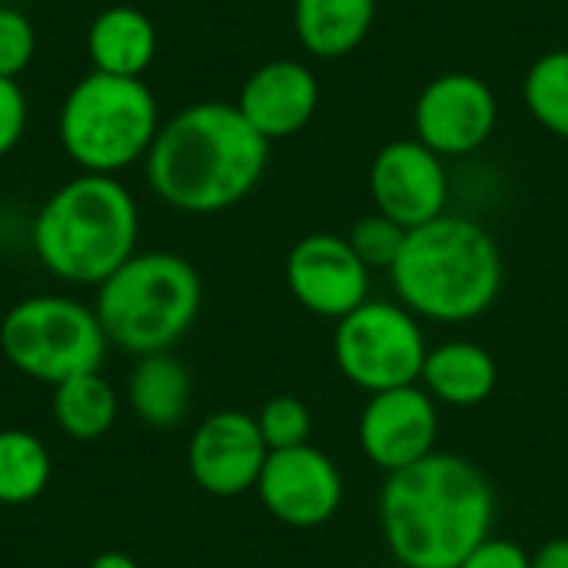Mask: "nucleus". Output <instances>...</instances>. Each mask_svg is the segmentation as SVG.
Listing matches in <instances>:
<instances>
[{"label": "nucleus", "instance_id": "nucleus-21", "mask_svg": "<svg viewBox=\"0 0 568 568\" xmlns=\"http://www.w3.org/2000/svg\"><path fill=\"white\" fill-rule=\"evenodd\" d=\"M53 459L30 429H0V506H27L50 486Z\"/></svg>", "mask_w": 568, "mask_h": 568}, {"label": "nucleus", "instance_id": "nucleus-20", "mask_svg": "<svg viewBox=\"0 0 568 568\" xmlns=\"http://www.w3.org/2000/svg\"><path fill=\"white\" fill-rule=\"evenodd\" d=\"M116 413V389L100 373H83L53 386V423L63 436L77 443L103 439L113 429Z\"/></svg>", "mask_w": 568, "mask_h": 568}, {"label": "nucleus", "instance_id": "nucleus-29", "mask_svg": "<svg viewBox=\"0 0 568 568\" xmlns=\"http://www.w3.org/2000/svg\"><path fill=\"white\" fill-rule=\"evenodd\" d=\"M90 568H140L136 566V559L133 556H126V552H100Z\"/></svg>", "mask_w": 568, "mask_h": 568}, {"label": "nucleus", "instance_id": "nucleus-8", "mask_svg": "<svg viewBox=\"0 0 568 568\" xmlns=\"http://www.w3.org/2000/svg\"><path fill=\"white\" fill-rule=\"evenodd\" d=\"M429 343L399 300H366L333 329V359L346 383L363 393H386L413 386L423 376Z\"/></svg>", "mask_w": 568, "mask_h": 568}, {"label": "nucleus", "instance_id": "nucleus-16", "mask_svg": "<svg viewBox=\"0 0 568 568\" xmlns=\"http://www.w3.org/2000/svg\"><path fill=\"white\" fill-rule=\"evenodd\" d=\"M156 23L130 3L100 10L87 27V57L97 73L143 77L156 60Z\"/></svg>", "mask_w": 568, "mask_h": 568}, {"label": "nucleus", "instance_id": "nucleus-17", "mask_svg": "<svg viewBox=\"0 0 568 568\" xmlns=\"http://www.w3.org/2000/svg\"><path fill=\"white\" fill-rule=\"evenodd\" d=\"M499 366L493 353L469 339H449L429 346L419 386L439 403L453 409H473L496 393Z\"/></svg>", "mask_w": 568, "mask_h": 568}, {"label": "nucleus", "instance_id": "nucleus-24", "mask_svg": "<svg viewBox=\"0 0 568 568\" xmlns=\"http://www.w3.org/2000/svg\"><path fill=\"white\" fill-rule=\"evenodd\" d=\"M256 426L270 446V453L276 449H293V446H306L310 433H313V413L300 396H273L260 406L256 413Z\"/></svg>", "mask_w": 568, "mask_h": 568}, {"label": "nucleus", "instance_id": "nucleus-4", "mask_svg": "<svg viewBox=\"0 0 568 568\" xmlns=\"http://www.w3.org/2000/svg\"><path fill=\"white\" fill-rule=\"evenodd\" d=\"M140 240V206L120 176L77 173L37 210L30 246L40 266L73 286H100L133 253Z\"/></svg>", "mask_w": 568, "mask_h": 568}, {"label": "nucleus", "instance_id": "nucleus-23", "mask_svg": "<svg viewBox=\"0 0 568 568\" xmlns=\"http://www.w3.org/2000/svg\"><path fill=\"white\" fill-rule=\"evenodd\" d=\"M406 226H399L396 220L383 216V213H366L353 223V230L346 233L349 246L356 250V256L369 266V270H393V263L403 253L406 243Z\"/></svg>", "mask_w": 568, "mask_h": 568}, {"label": "nucleus", "instance_id": "nucleus-22", "mask_svg": "<svg viewBox=\"0 0 568 568\" xmlns=\"http://www.w3.org/2000/svg\"><path fill=\"white\" fill-rule=\"evenodd\" d=\"M523 100L542 130H549L559 140H568V47L542 53L526 70Z\"/></svg>", "mask_w": 568, "mask_h": 568}, {"label": "nucleus", "instance_id": "nucleus-27", "mask_svg": "<svg viewBox=\"0 0 568 568\" xmlns=\"http://www.w3.org/2000/svg\"><path fill=\"white\" fill-rule=\"evenodd\" d=\"M459 568H532V556L513 542V539H496L489 536L486 542H479Z\"/></svg>", "mask_w": 568, "mask_h": 568}, {"label": "nucleus", "instance_id": "nucleus-7", "mask_svg": "<svg viewBox=\"0 0 568 568\" xmlns=\"http://www.w3.org/2000/svg\"><path fill=\"white\" fill-rule=\"evenodd\" d=\"M106 333L93 313L73 296H27L0 320L3 359L47 386H60L83 373H100L106 359Z\"/></svg>", "mask_w": 568, "mask_h": 568}, {"label": "nucleus", "instance_id": "nucleus-5", "mask_svg": "<svg viewBox=\"0 0 568 568\" xmlns=\"http://www.w3.org/2000/svg\"><path fill=\"white\" fill-rule=\"evenodd\" d=\"M203 280L196 266L166 250L133 253L97 286L93 313L106 343L133 356L170 353L196 323Z\"/></svg>", "mask_w": 568, "mask_h": 568}, {"label": "nucleus", "instance_id": "nucleus-18", "mask_svg": "<svg viewBox=\"0 0 568 568\" xmlns=\"http://www.w3.org/2000/svg\"><path fill=\"white\" fill-rule=\"evenodd\" d=\"M376 23V0H293V30L310 57L339 60L363 47Z\"/></svg>", "mask_w": 568, "mask_h": 568}, {"label": "nucleus", "instance_id": "nucleus-1", "mask_svg": "<svg viewBox=\"0 0 568 568\" xmlns=\"http://www.w3.org/2000/svg\"><path fill=\"white\" fill-rule=\"evenodd\" d=\"M270 143L243 120L236 103L200 100L163 120L143 173L160 203L210 216L243 203L263 180Z\"/></svg>", "mask_w": 568, "mask_h": 568}, {"label": "nucleus", "instance_id": "nucleus-14", "mask_svg": "<svg viewBox=\"0 0 568 568\" xmlns=\"http://www.w3.org/2000/svg\"><path fill=\"white\" fill-rule=\"evenodd\" d=\"M266 456L270 446L256 426V416L243 409H216L196 426L186 446V469L206 496L236 499L256 489Z\"/></svg>", "mask_w": 568, "mask_h": 568}, {"label": "nucleus", "instance_id": "nucleus-2", "mask_svg": "<svg viewBox=\"0 0 568 568\" xmlns=\"http://www.w3.org/2000/svg\"><path fill=\"white\" fill-rule=\"evenodd\" d=\"M496 496L483 469L456 453L386 476L379 493V529L403 568H459L493 536Z\"/></svg>", "mask_w": 568, "mask_h": 568}, {"label": "nucleus", "instance_id": "nucleus-6", "mask_svg": "<svg viewBox=\"0 0 568 568\" xmlns=\"http://www.w3.org/2000/svg\"><path fill=\"white\" fill-rule=\"evenodd\" d=\"M160 103L143 77H80L57 113V140L80 173L120 176L146 160L160 133Z\"/></svg>", "mask_w": 568, "mask_h": 568}, {"label": "nucleus", "instance_id": "nucleus-10", "mask_svg": "<svg viewBox=\"0 0 568 568\" xmlns=\"http://www.w3.org/2000/svg\"><path fill=\"white\" fill-rule=\"evenodd\" d=\"M343 473L320 446H293L266 456L256 479L263 509L290 529H320L343 506Z\"/></svg>", "mask_w": 568, "mask_h": 568}, {"label": "nucleus", "instance_id": "nucleus-28", "mask_svg": "<svg viewBox=\"0 0 568 568\" xmlns=\"http://www.w3.org/2000/svg\"><path fill=\"white\" fill-rule=\"evenodd\" d=\"M532 568H568V539H549L532 552Z\"/></svg>", "mask_w": 568, "mask_h": 568}, {"label": "nucleus", "instance_id": "nucleus-30", "mask_svg": "<svg viewBox=\"0 0 568 568\" xmlns=\"http://www.w3.org/2000/svg\"><path fill=\"white\" fill-rule=\"evenodd\" d=\"M3 3H7V0H3Z\"/></svg>", "mask_w": 568, "mask_h": 568}, {"label": "nucleus", "instance_id": "nucleus-25", "mask_svg": "<svg viewBox=\"0 0 568 568\" xmlns=\"http://www.w3.org/2000/svg\"><path fill=\"white\" fill-rule=\"evenodd\" d=\"M33 57H37V30L30 17L13 3H0V77L20 80L23 70L33 63Z\"/></svg>", "mask_w": 568, "mask_h": 568}, {"label": "nucleus", "instance_id": "nucleus-12", "mask_svg": "<svg viewBox=\"0 0 568 568\" xmlns=\"http://www.w3.org/2000/svg\"><path fill=\"white\" fill-rule=\"evenodd\" d=\"M369 276L373 270L339 233H310L296 240L286 256V286L293 300L306 313L333 323L369 300Z\"/></svg>", "mask_w": 568, "mask_h": 568}, {"label": "nucleus", "instance_id": "nucleus-26", "mask_svg": "<svg viewBox=\"0 0 568 568\" xmlns=\"http://www.w3.org/2000/svg\"><path fill=\"white\" fill-rule=\"evenodd\" d=\"M27 116H30V106H27V93L20 80L0 77V160L13 153L17 143L23 140Z\"/></svg>", "mask_w": 568, "mask_h": 568}, {"label": "nucleus", "instance_id": "nucleus-11", "mask_svg": "<svg viewBox=\"0 0 568 568\" xmlns=\"http://www.w3.org/2000/svg\"><path fill=\"white\" fill-rule=\"evenodd\" d=\"M373 210L396 220L406 230L439 220L449 206L446 160L416 136L389 140L369 163Z\"/></svg>", "mask_w": 568, "mask_h": 568}, {"label": "nucleus", "instance_id": "nucleus-13", "mask_svg": "<svg viewBox=\"0 0 568 568\" xmlns=\"http://www.w3.org/2000/svg\"><path fill=\"white\" fill-rule=\"evenodd\" d=\"M359 449L386 476L409 469L436 453L439 403L419 386L373 393L359 413Z\"/></svg>", "mask_w": 568, "mask_h": 568}, {"label": "nucleus", "instance_id": "nucleus-9", "mask_svg": "<svg viewBox=\"0 0 568 568\" xmlns=\"http://www.w3.org/2000/svg\"><path fill=\"white\" fill-rule=\"evenodd\" d=\"M499 123V100L496 90L469 70H449L429 80L413 106L416 140L426 143L433 153L466 156L476 153Z\"/></svg>", "mask_w": 568, "mask_h": 568}, {"label": "nucleus", "instance_id": "nucleus-19", "mask_svg": "<svg viewBox=\"0 0 568 568\" xmlns=\"http://www.w3.org/2000/svg\"><path fill=\"white\" fill-rule=\"evenodd\" d=\"M130 409L140 423L153 429H173L186 419L193 403L190 369L173 353L136 356L126 379Z\"/></svg>", "mask_w": 568, "mask_h": 568}, {"label": "nucleus", "instance_id": "nucleus-15", "mask_svg": "<svg viewBox=\"0 0 568 568\" xmlns=\"http://www.w3.org/2000/svg\"><path fill=\"white\" fill-rule=\"evenodd\" d=\"M320 106V80L303 60H270L256 67L236 97L243 120L266 140H290L310 126Z\"/></svg>", "mask_w": 568, "mask_h": 568}, {"label": "nucleus", "instance_id": "nucleus-3", "mask_svg": "<svg viewBox=\"0 0 568 568\" xmlns=\"http://www.w3.org/2000/svg\"><path fill=\"white\" fill-rule=\"evenodd\" d=\"M396 300L419 320L459 326L486 316L506 280L496 236L456 213L406 233L403 253L389 270Z\"/></svg>", "mask_w": 568, "mask_h": 568}]
</instances>
